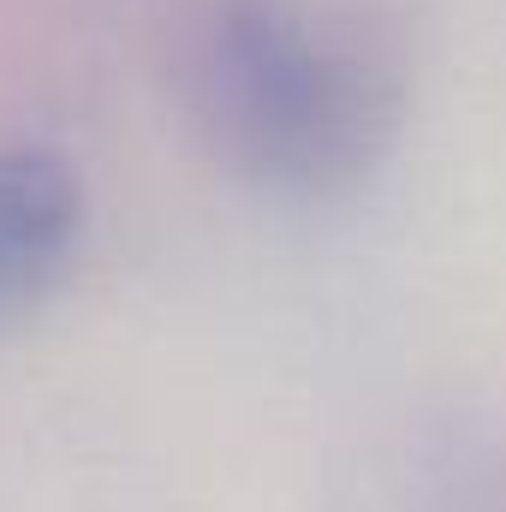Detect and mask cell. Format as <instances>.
I'll list each match as a JSON object with an SVG mask.
<instances>
[{
  "label": "cell",
  "mask_w": 506,
  "mask_h": 512,
  "mask_svg": "<svg viewBox=\"0 0 506 512\" xmlns=\"http://www.w3.org/2000/svg\"><path fill=\"white\" fill-rule=\"evenodd\" d=\"M197 102L233 167L286 191H334L399 120V60L364 0H215Z\"/></svg>",
  "instance_id": "cell-1"
},
{
  "label": "cell",
  "mask_w": 506,
  "mask_h": 512,
  "mask_svg": "<svg viewBox=\"0 0 506 512\" xmlns=\"http://www.w3.org/2000/svg\"><path fill=\"white\" fill-rule=\"evenodd\" d=\"M84 191L54 149H0V316L42 298L78 245Z\"/></svg>",
  "instance_id": "cell-2"
}]
</instances>
